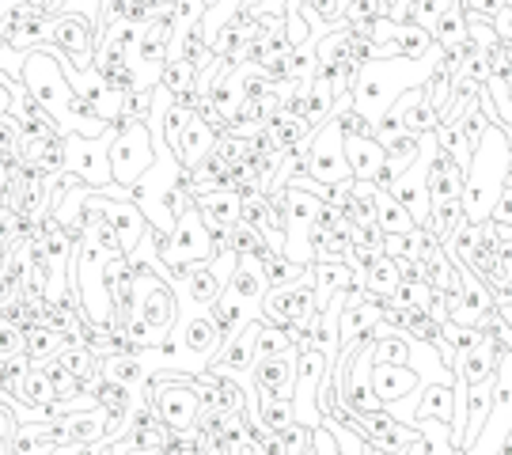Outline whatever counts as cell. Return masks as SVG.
<instances>
[{
	"instance_id": "f907efd6",
	"label": "cell",
	"mask_w": 512,
	"mask_h": 455,
	"mask_svg": "<svg viewBox=\"0 0 512 455\" xmlns=\"http://www.w3.org/2000/svg\"><path fill=\"white\" fill-rule=\"evenodd\" d=\"M16 429H19V418L12 414V406H4V402H0V455L12 452V440H16Z\"/></svg>"
},
{
	"instance_id": "6da1fadb",
	"label": "cell",
	"mask_w": 512,
	"mask_h": 455,
	"mask_svg": "<svg viewBox=\"0 0 512 455\" xmlns=\"http://www.w3.org/2000/svg\"><path fill=\"white\" fill-rule=\"evenodd\" d=\"M440 57H444V50L437 46L433 54L421 57V61H414V57H376V61L361 65L357 80H353V91H349L353 110L365 114L372 126H380L406 91L429 84V76L437 73Z\"/></svg>"
},
{
	"instance_id": "e575fe53",
	"label": "cell",
	"mask_w": 512,
	"mask_h": 455,
	"mask_svg": "<svg viewBox=\"0 0 512 455\" xmlns=\"http://www.w3.org/2000/svg\"><path fill=\"white\" fill-rule=\"evenodd\" d=\"M80 243H88L95 247L99 255L107 258H126V247H122V236L114 232V224L107 217H99V213H88V224H84V239Z\"/></svg>"
},
{
	"instance_id": "e0dca14e",
	"label": "cell",
	"mask_w": 512,
	"mask_h": 455,
	"mask_svg": "<svg viewBox=\"0 0 512 455\" xmlns=\"http://www.w3.org/2000/svg\"><path fill=\"white\" fill-rule=\"evenodd\" d=\"M175 334H179V346H183L186 357H194L198 361V368H205L209 361H217L220 349H224V334H220V327L213 323V315L209 311H202V315H190V319H179V327H175Z\"/></svg>"
},
{
	"instance_id": "30bf717a",
	"label": "cell",
	"mask_w": 512,
	"mask_h": 455,
	"mask_svg": "<svg viewBox=\"0 0 512 455\" xmlns=\"http://www.w3.org/2000/svg\"><path fill=\"white\" fill-rule=\"evenodd\" d=\"M308 175L319 186H334V182L342 179H353L346 160V137H342L338 118H330L327 126L315 129V137H311L308 145Z\"/></svg>"
},
{
	"instance_id": "6f0895ef",
	"label": "cell",
	"mask_w": 512,
	"mask_h": 455,
	"mask_svg": "<svg viewBox=\"0 0 512 455\" xmlns=\"http://www.w3.org/2000/svg\"><path fill=\"white\" fill-rule=\"evenodd\" d=\"M505 8H509V12H512V0H505Z\"/></svg>"
},
{
	"instance_id": "8992f818",
	"label": "cell",
	"mask_w": 512,
	"mask_h": 455,
	"mask_svg": "<svg viewBox=\"0 0 512 455\" xmlns=\"http://www.w3.org/2000/svg\"><path fill=\"white\" fill-rule=\"evenodd\" d=\"M258 319H262L266 327L285 330L293 342H300L311 330V323L319 319V304H315L311 281L285 285V289H266L262 304H258Z\"/></svg>"
},
{
	"instance_id": "7a4b0ae2",
	"label": "cell",
	"mask_w": 512,
	"mask_h": 455,
	"mask_svg": "<svg viewBox=\"0 0 512 455\" xmlns=\"http://www.w3.org/2000/svg\"><path fill=\"white\" fill-rule=\"evenodd\" d=\"M509 167H512V145L509 133L501 126H490L486 137L475 145L471 152V164H467V182H463V220L471 224H482L490 220L497 198L509 182Z\"/></svg>"
},
{
	"instance_id": "603a6c76",
	"label": "cell",
	"mask_w": 512,
	"mask_h": 455,
	"mask_svg": "<svg viewBox=\"0 0 512 455\" xmlns=\"http://www.w3.org/2000/svg\"><path fill=\"white\" fill-rule=\"evenodd\" d=\"M243 107V84H239V65H224L217 76V84L209 91V110L217 114L224 126H232Z\"/></svg>"
},
{
	"instance_id": "ba28073f",
	"label": "cell",
	"mask_w": 512,
	"mask_h": 455,
	"mask_svg": "<svg viewBox=\"0 0 512 455\" xmlns=\"http://www.w3.org/2000/svg\"><path fill=\"white\" fill-rule=\"evenodd\" d=\"M118 129H107L103 137H65V175H76L84 186L92 190H107L114 186V175H110V145H114Z\"/></svg>"
},
{
	"instance_id": "f5cc1de1",
	"label": "cell",
	"mask_w": 512,
	"mask_h": 455,
	"mask_svg": "<svg viewBox=\"0 0 512 455\" xmlns=\"http://www.w3.org/2000/svg\"><path fill=\"white\" fill-rule=\"evenodd\" d=\"M463 8H467L471 16H482L494 23V19L505 12V0H463Z\"/></svg>"
},
{
	"instance_id": "8fae6325",
	"label": "cell",
	"mask_w": 512,
	"mask_h": 455,
	"mask_svg": "<svg viewBox=\"0 0 512 455\" xmlns=\"http://www.w3.org/2000/svg\"><path fill=\"white\" fill-rule=\"evenodd\" d=\"M330 361L319 349H304L296 361V380H293V406H296V425L304 429H319L323 414H319V383L327 380Z\"/></svg>"
},
{
	"instance_id": "ac0fdd59",
	"label": "cell",
	"mask_w": 512,
	"mask_h": 455,
	"mask_svg": "<svg viewBox=\"0 0 512 455\" xmlns=\"http://www.w3.org/2000/svg\"><path fill=\"white\" fill-rule=\"evenodd\" d=\"M501 353H505V346H501L497 338H490V334H486L478 346L467 349V353H459V357H456L459 383H463V387H482V383H494Z\"/></svg>"
},
{
	"instance_id": "f546056e",
	"label": "cell",
	"mask_w": 512,
	"mask_h": 455,
	"mask_svg": "<svg viewBox=\"0 0 512 455\" xmlns=\"http://www.w3.org/2000/svg\"><path fill=\"white\" fill-rule=\"evenodd\" d=\"M262 277H266V289H285V285H300V281H311L308 266H296L293 258H285L277 247H270L262 255Z\"/></svg>"
},
{
	"instance_id": "ee69618b",
	"label": "cell",
	"mask_w": 512,
	"mask_h": 455,
	"mask_svg": "<svg viewBox=\"0 0 512 455\" xmlns=\"http://www.w3.org/2000/svg\"><path fill=\"white\" fill-rule=\"evenodd\" d=\"M376 364H403V368H410V342L403 334H391L384 342H376Z\"/></svg>"
},
{
	"instance_id": "b9f144b4",
	"label": "cell",
	"mask_w": 512,
	"mask_h": 455,
	"mask_svg": "<svg viewBox=\"0 0 512 455\" xmlns=\"http://www.w3.org/2000/svg\"><path fill=\"white\" fill-rule=\"evenodd\" d=\"M296 342L285 334V330H277V327H258V342H255V364L258 361H270V357H285V353H293Z\"/></svg>"
},
{
	"instance_id": "44dd1931",
	"label": "cell",
	"mask_w": 512,
	"mask_h": 455,
	"mask_svg": "<svg viewBox=\"0 0 512 455\" xmlns=\"http://www.w3.org/2000/svg\"><path fill=\"white\" fill-rule=\"evenodd\" d=\"M217 129H213V122L205 118V114H194L190 122H186L183 129V141H179V164H183V171H194V167L202 164L205 156L217 148Z\"/></svg>"
},
{
	"instance_id": "3957f363",
	"label": "cell",
	"mask_w": 512,
	"mask_h": 455,
	"mask_svg": "<svg viewBox=\"0 0 512 455\" xmlns=\"http://www.w3.org/2000/svg\"><path fill=\"white\" fill-rule=\"evenodd\" d=\"M19 84L46 107V114H50L57 122V129H61V137H73V126H69V99H73V88H69V80L61 73V50L42 46V50L23 54Z\"/></svg>"
},
{
	"instance_id": "74e56055",
	"label": "cell",
	"mask_w": 512,
	"mask_h": 455,
	"mask_svg": "<svg viewBox=\"0 0 512 455\" xmlns=\"http://www.w3.org/2000/svg\"><path fill=\"white\" fill-rule=\"evenodd\" d=\"M452 429L440 425V421H425L418 425V440L406 448L403 455H452Z\"/></svg>"
},
{
	"instance_id": "bcb514c9",
	"label": "cell",
	"mask_w": 512,
	"mask_h": 455,
	"mask_svg": "<svg viewBox=\"0 0 512 455\" xmlns=\"http://www.w3.org/2000/svg\"><path fill=\"white\" fill-rule=\"evenodd\" d=\"M334 118H338V126H342V137H346V141H357V137H376V126L368 122L365 114H357L353 107L338 110Z\"/></svg>"
},
{
	"instance_id": "11a10c76",
	"label": "cell",
	"mask_w": 512,
	"mask_h": 455,
	"mask_svg": "<svg viewBox=\"0 0 512 455\" xmlns=\"http://www.w3.org/2000/svg\"><path fill=\"white\" fill-rule=\"evenodd\" d=\"M12 114V80L0 73V118Z\"/></svg>"
},
{
	"instance_id": "cb8c5ba5",
	"label": "cell",
	"mask_w": 512,
	"mask_h": 455,
	"mask_svg": "<svg viewBox=\"0 0 512 455\" xmlns=\"http://www.w3.org/2000/svg\"><path fill=\"white\" fill-rule=\"evenodd\" d=\"M346 160L357 182H376L387 164V152L376 137H357V141H346Z\"/></svg>"
},
{
	"instance_id": "d590c367",
	"label": "cell",
	"mask_w": 512,
	"mask_h": 455,
	"mask_svg": "<svg viewBox=\"0 0 512 455\" xmlns=\"http://www.w3.org/2000/svg\"><path fill=\"white\" fill-rule=\"evenodd\" d=\"M433 300H437V289H433L429 281H421L418 273H406L403 285H399V292L391 296V308H399V311H425V315H429Z\"/></svg>"
},
{
	"instance_id": "d6986e66",
	"label": "cell",
	"mask_w": 512,
	"mask_h": 455,
	"mask_svg": "<svg viewBox=\"0 0 512 455\" xmlns=\"http://www.w3.org/2000/svg\"><path fill=\"white\" fill-rule=\"evenodd\" d=\"M421 383V376L414 368H403V364H372V395L380 402V410H391L395 402L410 399Z\"/></svg>"
},
{
	"instance_id": "f1b7e54d",
	"label": "cell",
	"mask_w": 512,
	"mask_h": 455,
	"mask_svg": "<svg viewBox=\"0 0 512 455\" xmlns=\"http://www.w3.org/2000/svg\"><path fill=\"white\" fill-rule=\"evenodd\" d=\"M433 50H437V42H433V31H429V27L399 23L395 38L384 46V57H414V61H421V57H429Z\"/></svg>"
},
{
	"instance_id": "7dc6e473",
	"label": "cell",
	"mask_w": 512,
	"mask_h": 455,
	"mask_svg": "<svg viewBox=\"0 0 512 455\" xmlns=\"http://www.w3.org/2000/svg\"><path fill=\"white\" fill-rule=\"evenodd\" d=\"M459 129H463V141H467V148L475 152V145L486 137V129H490V118L482 114V107H475L467 118H463V122H459Z\"/></svg>"
},
{
	"instance_id": "1f68e13d",
	"label": "cell",
	"mask_w": 512,
	"mask_h": 455,
	"mask_svg": "<svg viewBox=\"0 0 512 455\" xmlns=\"http://www.w3.org/2000/svg\"><path fill=\"white\" fill-rule=\"evenodd\" d=\"M403 266L395 262V258H380L372 270L365 273V292L372 296V300H380V304H391V296L399 292V285H403Z\"/></svg>"
},
{
	"instance_id": "8d00e7d4",
	"label": "cell",
	"mask_w": 512,
	"mask_h": 455,
	"mask_svg": "<svg viewBox=\"0 0 512 455\" xmlns=\"http://www.w3.org/2000/svg\"><path fill=\"white\" fill-rule=\"evenodd\" d=\"M258 395V391H255ZM258 425L266 433H289L296 425L293 399H274V395H258Z\"/></svg>"
},
{
	"instance_id": "4316f807",
	"label": "cell",
	"mask_w": 512,
	"mask_h": 455,
	"mask_svg": "<svg viewBox=\"0 0 512 455\" xmlns=\"http://www.w3.org/2000/svg\"><path fill=\"white\" fill-rule=\"evenodd\" d=\"M103 380L122 383V387H129V391L145 395L148 380H152V368H148L141 357H122V353H110V357H103Z\"/></svg>"
},
{
	"instance_id": "52a82bcc",
	"label": "cell",
	"mask_w": 512,
	"mask_h": 455,
	"mask_svg": "<svg viewBox=\"0 0 512 455\" xmlns=\"http://www.w3.org/2000/svg\"><path fill=\"white\" fill-rule=\"evenodd\" d=\"M152 164H156L152 129L145 122H129V126L118 129V137L110 145V175H114V186L133 190L152 171Z\"/></svg>"
},
{
	"instance_id": "d6a6232c",
	"label": "cell",
	"mask_w": 512,
	"mask_h": 455,
	"mask_svg": "<svg viewBox=\"0 0 512 455\" xmlns=\"http://www.w3.org/2000/svg\"><path fill=\"white\" fill-rule=\"evenodd\" d=\"M433 42L440 50H452L459 42H467V8H463V0H452L440 12V19L433 23Z\"/></svg>"
},
{
	"instance_id": "7402d4cb",
	"label": "cell",
	"mask_w": 512,
	"mask_h": 455,
	"mask_svg": "<svg viewBox=\"0 0 512 455\" xmlns=\"http://www.w3.org/2000/svg\"><path fill=\"white\" fill-rule=\"evenodd\" d=\"M391 114L403 122L406 133H414V137H425V133H437L440 126V114L429 107V99H425V88H414L406 91L403 99L391 107Z\"/></svg>"
},
{
	"instance_id": "91938a15",
	"label": "cell",
	"mask_w": 512,
	"mask_h": 455,
	"mask_svg": "<svg viewBox=\"0 0 512 455\" xmlns=\"http://www.w3.org/2000/svg\"><path fill=\"white\" fill-rule=\"evenodd\" d=\"M509 145H512V133H509Z\"/></svg>"
},
{
	"instance_id": "9c48e42d",
	"label": "cell",
	"mask_w": 512,
	"mask_h": 455,
	"mask_svg": "<svg viewBox=\"0 0 512 455\" xmlns=\"http://www.w3.org/2000/svg\"><path fill=\"white\" fill-rule=\"evenodd\" d=\"M133 273H137V315L164 342L167 334L179 327V292L156 270H133Z\"/></svg>"
},
{
	"instance_id": "4fadbf2b",
	"label": "cell",
	"mask_w": 512,
	"mask_h": 455,
	"mask_svg": "<svg viewBox=\"0 0 512 455\" xmlns=\"http://www.w3.org/2000/svg\"><path fill=\"white\" fill-rule=\"evenodd\" d=\"M50 46L73 61L76 69H95V46H99V27L84 16H54L50 27Z\"/></svg>"
},
{
	"instance_id": "816d5d0a",
	"label": "cell",
	"mask_w": 512,
	"mask_h": 455,
	"mask_svg": "<svg viewBox=\"0 0 512 455\" xmlns=\"http://www.w3.org/2000/svg\"><path fill=\"white\" fill-rule=\"evenodd\" d=\"M311 455H342V444L334 440L327 425H319V429H311Z\"/></svg>"
},
{
	"instance_id": "9a60e30c",
	"label": "cell",
	"mask_w": 512,
	"mask_h": 455,
	"mask_svg": "<svg viewBox=\"0 0 512 455\" xmlns=\"http://www.w3.org/2000/svg\"><path fill=\"white\" fill-rule=\"evenodd\" d=\"M380 323H384V304L372 300L368 292L357 289L338 300V338H342V346L361 342V334L368 338Z\"/></svg>"
},
{
	"instance_id": "2e32d148",
	"label": "cell",
	"mask_w": 512,
	"mask_h": 455,
	"mask_svg": "<svg viewBox=\"0 0 512 455\" xmlns=\"http://www.w3.org/2000/svg\"><path fill=\"white\" fill-rule=\"evenodd\" d=\"M311 289L319 311H330L346 292H365V273H357L349 262H315L311 266Z\"/></svg>"
},
{
	"instance_id": "ffe728a7",
	"label": "cell",
	"mask_w": 512,
	"mask_h": 455,
	"mask_svg": "<svg viewBox=\"0 0 512 455\" xmlns=\"http://www.w3.org/2000/svg\"><path fill=\"white\" fill-rule=\"evenodd\" d=\"M296 361H300V349L285 353V357H270V361H258L251 380H255L258 395H274V399H293V380H296Z\"/></svg>"
},
{
	"instance_id": "277c9868",
	"label": "cell",
	"mask_w": 512,
	"mask_h": 455,
	"mask_svg": "<svg viewBox=\"0 0 512 455\" xmlns=\"http://www.w3.org/2000/svg\"><path fill=\"white\" fill-rule=\"evenodd\" d=\"M156 247H160V262L171 270V285L175 289H179V277L186 281V266H209L217 258L198 205L183 209L179 220H175V232L171 236H156Z\"/></svg>"
},
{
	"instance_id": "f6af8a7d",
	"label": "cell",
	"mask_w": 512,
	"mask_h": 455,
	"mask_svg": "<svg viewBox=\"0 0 512 455\" xmlns=\"http://www.w3.org/2000/svg\"><path fill=\"white\" fill-rule=\"evenodd\" d=\"M19 137H23L19 122L12 118V114H4V118H0V160H4V164L16 167V160H19Z\"/></svg>"
},
{
	"instance_id": "db71d44e",
	"label": "cell",
	"mask_w": 512,
	"mask_h": 455,
	"mask_svg": "<svg viewBox=\"0 0 512 455\" xmlns=\"http://www.w3.org/2000/svg\"><path fill=\"white\" fill-rule=\"evenodd\" d=\"M490 220H494V224H505V228H512V186H505V190H501V198H497Z\"/></svg>"
},
{
	"instance_id": "9f6ffc18",
	"label": "cell",
	"mask_w": 512,
	"mask_h": 455,
	"mask_svg": "<svg viewBox=\"0 0 512 455\" xmlns=\"http://www.w3.org/2000/svg\"><path fill=\"white\" fill-rule=\"evenodd\" d=\"M8 186H12V164L0 160V190H8Z\"/></svg>"
},
{
	"instance_id": "836d02e7",
	"label": "cell",
	"mask_w": 512,
	"mask_h": 455,
	"mask_svg": "<svg viewBox=\"0 0 512 455\" xmlns=\"http://www.w3.org/2000/svg\"><path fill=\"white\" fill-rule=\"evenodd\" d=\"M376 224L384 228V236H410V232H418V220L410 217L406 205H399L387 190L376 194Z\"/></svg>"
},
{
	"instance_id": "f35d334b",
	"label": "cell",
	"mask_w": 512,
	"mask_h": 455,
	"mask_svg": "<svg viewBox=\"0 0 512 455\" xmlns=\"http://www.w3.org/2000/svg\"><path fill=\"white\" fill-rule=\"evenodd\" d=\"M92 395L95 402H99V410H107V414H133V406H137V391H129V387H122V383H107V380H99L92 387Z\"/></svg>"
},
{
	"instance_id": "7c38bea8",
	"label": "cell",
	"mask_w": 512,
	"mask_h": 455,
	"mask_svg": "<svg viewBox=\"0 0 512 455\" xmlns=\"http://www.w3.org/2000/svg\"><path fill=\"white\" fill-rule=\"evenodd\" d=\"M88 213H99V217H107L110 224H114V232L122 236V247H126V258L145 243V236L152 232L148 228V217L133 205L129 198H103L99 190H92L88 194V201H84V217Z\"/></svg>"
},
{
	"instance_id": "d4e9b609",
	"label": "cell",
	"mask_w": 512,
	"mask_h": 455,
	"mask_svg": "<svg viewBox=\"0 0 512 455\" xmlns=\"http://www.w3.org/2000/svg\"><path fill=\"white\" fill-rule=\"evenodd\" d=\"M463 402H467V425H463V452H471L490 421V406H494V383L482 387H463Z\"/></svg>"
},
{
	"instance_id": "7bdbcfd3",
	"label": "cell",
	"mask_w": 512,
	"mask_h": 455,
	"mask_svg": "<svg viewBox=\"0 0 512 455\" xmlns=\"http://www.w3.org/2000/svg\"><path fill=\"white\" fill-rule=\"evenodd\" d=\"M437 145L444 148V152H452L456 156V164H471V148H467V141H463V129H459V122H440L437 126Z\"/></svg>"
},
{
	"instance_id": "c3c4849f",
	"label": "cell",
	"mask_w": 512,
	"mask_h": 455,
	"mask_svg": "<svg viewBox=\"0 0 512 455\" xmlns=\"http://www.w3.org/2000/svg\"><path fill=\"white\" fill-rule=\"evenodd\" d=\"M12 357H23V330L16 323H0V361H12Z\"/></svg>"
},
{
	"instance_id": "484cf974",
	"label": "cell",
	"mask_w": 512,
	"mask_h": 455,
	"mask_svg": "<svg viewBox=\"0 0 512 455\" xmlns=\"http://www.w3.org/2000/svg\"><path fill=\"white\" fill-rule=\"evenodd\" d=\"M198 213H202L205 228H232L243 220V198L236 190H217V194H202L194 198Z\"/></svg>"
},
{
	"instance_id": "680465c9",
	"label": "cell",
	"mask_w": 512,
	"mask_h": 455,
	"mask_svg": "<svg viewBox=\"0 0 512 455\" xmlns=\"http://www.w3.org/2000/svg\"><path fill=\"white\" fill-rule=\"evenodd\" d=\"M0 402H4V391H0Z\"/></svg>"
},
{
	"instance_id": "5bb4252c",
	"label": "cell",
	"mask_w": 512,
	"mask_h": 455,
	"mask_svg": "<svg viewBox=\"0 0 512 455\" xmlns=\"http://www.w3.org/2000/svg\"><path fill=\"white\" fill-rule=\"evenodd\" d=\"M353 437H361L372 448H384L391 455H403L414 440H418V429H410L395 418L391 410H372V414H361L357 425H353Z\"/></svg>"
},
{
	"instance_id": "5b68a950",
	"label": "cell",
	"mask_w": 512,
	"mask_h": 455,
	"mask_svg": "<svg viewBox=\"0 0 512 455\" xmlns=\"http://www.w3.org/2000/svg\"><path fill=\"white\" fill-rule=\"evenodd\" d=\"M152 410L167 433H186L198 425L202 414V395H198V376H186L175 368L152 372Z\"/></svg>"
},
{
	"instance_id": "681fc988",
	"label": "cell",
	"mask_w": 512,
	"mask_h": 455,
	"mask_svg": "<svg viewBox=\"0 0 512 455\" xmlns=\"http://www.w3.org/2000/svg\"><path fill=\"white\" fill-rule=\"evenodd\" d=\"M384 228L380 224H357L353 228V247H365V251H384Z\"/></svg>"
},
{
	"instance_id": "60d3db41",
	"label": "cell",
	"mask_w": 512,
	"mask_h": 455,
	"mask_svg": "<svg viewBox=\"0 0 512 455\" xmlns=\"http://www.w3.org/2000/svg\"><path fill=\"white\" fill-rule=\"evenodd\" d=\"M194 84H198V73H194V65H186L183 57H167L160 88H164L171 99H179V95H186V91H194Z\"/></svg>"
},
{
	"instance_id": "ab89813d",
	"label": "cell",
	"mask_w": 512,
	"mask_h": 455,
	"mask_svg": "<svg viewBox=\"0 0 512 455\" xmlns=\"http://www.w3.org/2000/svg\"><path fill=\"white\" fill-rule=\"evenodd\" d=\"M334 107H338V95L330 91V84H323V80L315 76L308 88V122L315 129L327 126L330 118H334Z\"/></svg>"
},
{
	"instance_id": "4dcf8cb0",
	"label": "cell",
	"mask_w": 512,
	"mask_h": 455,
	"mask_svg": "<svg viewBox=\"0 0 512 455\" xmlns=\"http://www.w3.org/2000/svg\"><path fill=\"white\" fill-rule=\"evenodd\" d=\"M57 364L80 383H88V387H95V383L103 380V357L92 353L88 346H65L57 353Z\"/></svg>"
},
{
	"instance_id": "83f0119b",
	"label": "cell",
	"mask_w": 512,
	"mask_h": 455,
	"mask_svg": "<svg viewBox=\"0 0 512 455\" xmlns=\"http://www.w3.org/2000/svg\"><path fill=\"white\" fill-rule=\"evenodd\" d=\"M65 346H73L65 334H57L50 323H35V327L23 330V353L31 364H50L57 361V353Z\"/></svg>"
}]
</instances>
